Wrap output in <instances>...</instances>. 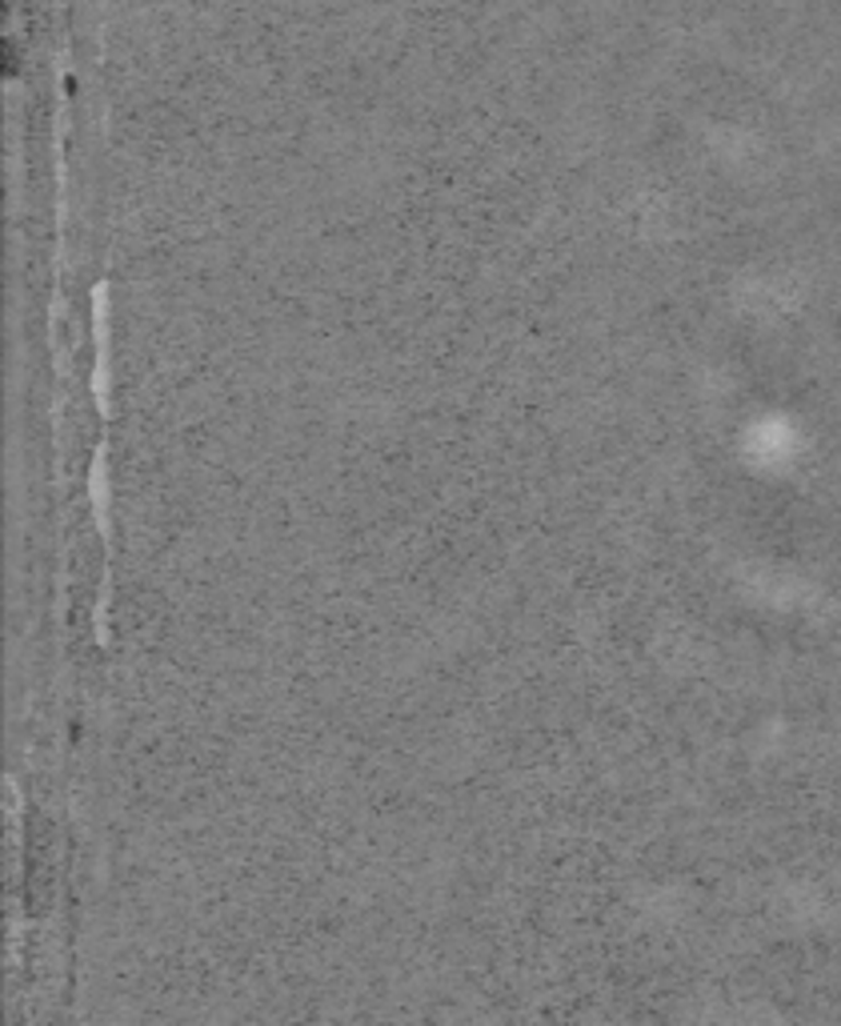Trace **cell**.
I'll return each mask as SVG.
<instances>
[]
</instances>
